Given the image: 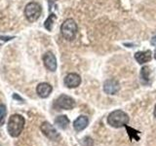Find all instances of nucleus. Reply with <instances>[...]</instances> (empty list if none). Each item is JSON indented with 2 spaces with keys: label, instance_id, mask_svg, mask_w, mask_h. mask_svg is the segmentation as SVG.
I'll return each mask as SVG.
<instances>
[{
  "label": "nucleus",
  "instance_id": "1",
  "mask_svg": "<svg viewBox=\"0 0 156 146\" xmlns=\"http://www.w3.org/2000/svg\"><path fill=\"white\" fill-rule=\"evenodd\" d=\"M24 118L22 115L19 114H14L10 117L9 122H8V127L7 130L9 134L13 136V137H17L23 130L24 127Z\"/></svg>",
  "mask_w": 156,
  "mask_h": 146
},
{
  "label": "nucleus",
  "instance_id": "2",
  "mask_svg": "<svg viewBox=\"0 0 156 146\" xmlns=\"http://www.w3.org/2000/svg\"><path fill=\"white\" fill-rule=\"evenodd\" d=\"M129 116L126 112L122 110H114L107 117V123L113 128H122V127H126L127 124L129 123Z\"/></svg>",
  "mask_w": 156,
  "mask_h": 146
},
{
  "label": "nucleus",
  "instance_id": "3",
  "mask_svg": "<svg viewBox=\"0 0 156 146\" xmlns=\"http://www.w3.org/2000/svg\"><path fill=\"white\" fill-rule=\"evenodd\" d=\"M61 32L63 38L68 41H71L75 38L77 33V24L74 19H67L62 23L61 26Z\"/></svg>",
  "mask_w": 156,
  "mask_h": 146
},
{
  "label": "nucleus",
  "instance_id": "4",
  "mask_svg": "<svg viewBox=\"0 0 156 146\" xmlns=\"http://www.w3.org/2000/svg\"><path fill=\"white\" fill-rule=\"evenodd\" d=\"M24 15L28 22H35L41 15V6L38 3L31 2L28 3L24 9Z\"/></svg>",
  "mask_w": 156,
  "mask_h": 146
},
{
  "label": "nucleus",
  "instance_id": "5",
  "mask_svg": "<svg viewBox=\"0 0 156 146\" xmlns=\"http://www.w3.org/2000/svg\"><path fill=\"white\" fill-rule=\"evenodd\" d=\"M75 100L71 96L66 95H61L55 101V107L58 110L65 109V110H70L75 107Z\"/></svg>",
  "mask_w": 156,
  "mask_h": 146
},
{
  "label": "nucleus",
  "instance_id": "6",
  "mask_svg": "<svg viewBox=\"0 0 156 146\" xmlns=\"http://www.w3.org/2000/svg\"><path fill=\"white\" fill-rule=\"evenodd\" d=\"M40 130L44 135L52 140H58L60 138V134H58L57 130L55 129V127L50 123H48V122H44L40 126Z\"/></svg>",
  "mask_w": 156,
  "mask_h": 146
},
{
  "label": "nucleus",
  "instance_id": "7",
  "mask_svg": "<svg viewBox=\"0 0 156 146\" xmlns=\"http://www.w3.org/2000/svg\"><path fill=\"white\" fill-rule=\"evenodd\" d=\"M44 65L48 70L52 72L56 71L57 69V58L52 52H47L43 57Z\"/></svg>",
  "mask_w": 156,
  "mask_h": 146
},
{
  "label": "nucleus",
  "instance_id": "8",
  "mask_svg": "<svg viewBox=\"0 0 156 146\" xmlns=\"http://www.w3.org/2000/svg\"><path fill=\"white\" fill-rule=\"evenodd\" d=\"M65 85L69 89H74L81 84V77L76 73H69L65 77Z\"/></svg>",
  "mask_w": 156,
  "mask_h": 146
},
{
  "label": "nucleus",
  "instance_id": "9",
  "mask_svg": "<svg viewBox=\"0 0 156 146\" xmlns=\"http://www.w3.org/2000/svg\"><path fill=\"white\" fill-rule=\"evenodd\" d=\"M104 91L107 95H115L119 91V83L115 79H108L104 83Z\"/></svg>",
  "mask_w": 156,
  "mask_h": 146
},
{
  "label": "nucleus",
  "instance_id": "10",
  "mask_svg": "<svg viewBox=\"0 0 156 146\" xmlns=\"http://www.w3.org/2000/svg\"><path fill=\"white\" fill-rule=\"evenodd\" d=\"M52 91H53V88L50 84H48V83H41V84H39L36 88L37 95L40 97H42V99L48 97L51 95Z\"/></svg>",
  "mask_w": 156,
  "mask_h": 146
},
{
  "label": "nucleus",
  "instance_id": "11",
  "mask_svg": "<svg viewBox=\"0 0 156 146\" xmlns=\"http://www.w3.org/2000/svg\"><path fill=\"white\" fill-rule=\"evenodd\" d=\"M88 124H89V119H88V117L82 115V116L78 117V118L73 122V128H74V130L77 131H81L87 128Z\"/></svg>",
  "mask_w": 156,
  "mask_h": 146
},
{
  "label": "nucleus",
  "instance_id": "12",
  "mask_svg": "<svg viewBox=\"0 0 156 146\" xmlns=\"http://www.w3.org/2000/svg\"><path fill=\"white\" fill-rule=\"evenodd\" d=\"M151 51H144V52H136L135 54V60L138 61L140 64H144L150 61L151 60Z\"/></svg>",
  "mask_w": 156,
  "mask_h": 146
},
{
  "label": "nucleus",
  "instance_id": "13",
  "mask_svg": "<svg viewBox=\"0 0 156 146\" xmlns=\"http://www.w3.org/2000/svg\"><path fill=\"white\" fill-rule=\"evenodd\" d=\"M55 124L62 130H66L68 125H69V119L67 118L66 115L58 116L55 119Z\"/></svg>",
  "mask_w": 156,
  "mask_h": 146
},
{
  "label": "nucleus",
  "instance_id": "14",
  "mask_svg": "<svg viewBox=\"0 0 156 146\" xmlns=\"http://www.w3.org/2000/svg\"><path fill=\"white\" fill-rule=\"evenodd\" d=\"M140 80L144 85H148L150 83V68L148 66H144L140 69Z\"/></svg>",
  "mask_w": 156,
  "mask_h": 146
},
{
  "label": "nucleus",
  "instance_id": "15",
  "mask_svg": "<svg viewBox=\"0 0 156 146\" xmlns=\"http://www.w3.org/2000/svg\"><path fill=\"white\" fill-rule=\"evenodd\" d=\"M55 19H56V16L54 14L50 15L49 18L46 19L45 24H44V26H45V27L48 29V30H52V26H53L54 22H55Z\"/></svg>",
  "mask_w": 156,
  "mask_h": 146
},
{
  "label": "nucleus",
  "instance_id": "16",
  "mask_svg": "<svg viewBox=\"0 0 156 146\" xmlns=\"http://www.w3.org/2000/svg\"><path fill=\"white\" fill-rule=\"evenodd\" d=\"M6 107L4 105H0V126H2L6 119Z\"/></svg>",
  "mask_w": 156,
  "mask_h": 146
},
{
  "label": "nucleus",
  "instance_id": "17",
  "mask_svg": "<svg viewBox=\"0 0 156 146\" xmlns=\"http://www.w3.org/2000/svg\"><path fill=\"white\" fill-rule=\"evenodd\" d=\"M151 44H152V45H156V36H154L151 39Z\"/></svg>",
  "mask_w": 156,
  "mask_h": 146
},
{
  "label": "nucleus",
  "instance_id": "18",
  "mask_svg": "<svg viewBox=\"0 0 156 146\" xmlns=\"http://www.w3.org/2000/svg\"><path fill=\"white\" fill-rule=\"evenodd\" d=\"M154 117H155V119H156V105H155V108H154Z\"/></svg>",
  "mask_w": 156,
  "mask_h": 146
},
{
  "label": "nucleus",
  "instance_id": "19",
  "mask_svg": "<svg viewBox=\"0 0 156 146\" xmlns=\"http://www.w3.org/2000/svg\"><path fill=\"white\" fill-rule=\"evenodd\" d=\"M154 57H155V60H156V49H155V51H154Z\"/></svg>",
  "mask_w": 156,
  "mask_h": 146
}]
</instances>
